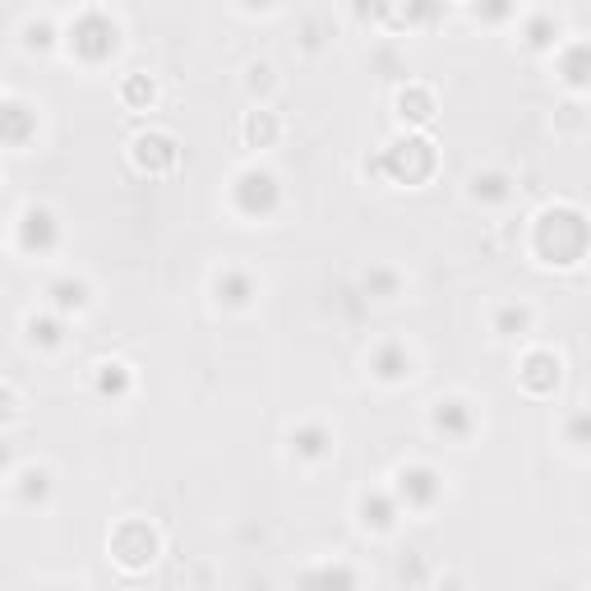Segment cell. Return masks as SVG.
<instances>
[{"instance_id": "obj_7", "label": "cell", "mask_w": 591, "mask_h": 591, "mask_svg": "<svg viewBox=\"0 0 591 591\" xmlns=\"http://www.w3.org/2000/svg\"><path fill=\"white\" fill-rule=\"evenodd\" d=\"M518 374H522V384H527L531 393H550V388L559 384V356L555 351H531Z\"/></svg>"}, {"instance_id": "obj_19", "label": "cell", "mask_w": 591, "mask_h": 591, "mask_svg": "<svg viewBox=\"0 0 591 591\" xmlns=\"http://www.w3.org/2000/svg\"><path fill=\"white\" fill-rule=\"evenodd\" d=\"M28 342L33 347H61V324L51 314H28Z\"/></svg>"}, {"instance_id": "obj_6", "label": "cell", "mask_w": 591, "mask_h": 591, "mask_svg": "<svg viewBox=\"0 0 591 591\" xmlns=\"http://www.w3.org/2000/svg\"><path fill=\"white\" fill-rule=\"evenodd\" d=\"M435 430L444 439H471V430H476V416H471V407L467 402H458V398H448V402H435Z\"/></svg>"}, {"instance_id": "obj_11", "label": "cell", "mask_w": 591, "mask_h": 591, "mask_svg": "<svg viewBox=\"0 0 591 591\" xmlns=\"http://www.w3.org/2000/svg\"><path fill=\"white\" fill-rule=\"evenodd\" d=\"M213 291H218V305H227V310H245V305L254 301V278L250 273H241V268H227V273H218Z\"/></svg>"}, {"instance_id": "obj_27", "label": "cell", "mask_w": 591, "mask_h": 591, "mask_svg": "<svg viewBox=\"0 0 591 591\" xmlns=\"http://www.w3.org/2000/svg\"><path fill=\"white\" fill-rule=\"evenodd\" d=\"M61 591H70V587H61Z\"/></svg>"}, {"instance_id": "obj_10", "label": "cell", "mask_w": 591, "mask_h": 591, "mask_svg": "<svg viewBox=\"0 0 591 591\" xmlns=\"http://www.w3.org/2000/svg\"><path fill=\"white\" fill-rule=\"evenodd\" d=\"M47 296H51V310H61V314H84L93 305V291L79 278H56L47 287Z\"/></svg>"}, {"instance_id": "obj_9", "label": "cell", "mask_w": 591, "mask_h": 591, "mask_svg": "<svg viewBox=\"0 0 591 591\" xmlns=\"http://www.w3.org/2000/svg\"><path fill=\"white\" fill-rule=\"evenodd\" d=\"M370 370H374V379L398 384V379H407V374H411V351L402 347V342H384V347L370 356Z\"/></svg>"}, {"instance_id": "obj_3", "label": "cell", "mask_w": 591, "mask_h": 591, "mask_svg": "<svg viewBox=\"0 0 591 591\" xmlns=\"http://www.w3.org/2000/svg\"><path fill=\"white\" fill-rule=\"evenodd\" d=\"M439 495H444V481H439L430 467H402L398 471V490L393 499L407 508H435Z\"/></svg>"}, {"instance_id": "obj_13", "label": "cell", "mask_w": 591, "mask_h": 591, "mask_svg": "<svg viewBox=\"0 0 591 591\" xmlns=\"http://www.w3.org/2000/svg\"><path fill=\"white\" fill-rule=\"evenodd\" d=\"M33 111L24 102H0V144H24L33 134Z\"/></svg>"}, {"instance_id": "obj_2", "label": "cell", "mask_w": 591, "mask_h": 591, "mask_svg": "<svg viewBox=\"0 0 591 591\" xmlns=\"http://www.w3.org/2000/svg\"><path fill=\"white\" fill-rule=\"evenodd\" d=\"M70 47L79 51V56H88V61H102V56L116 51V24H111L107 14L88 10L84 19L70 28Z\"/></svg>"}, {"instance_id": "obj_1", "label": "cell", "mask_w": 591, "mask_h": 591, "mask_svg": "<svg viewBox=\"0 0 591 591\" xmlns=\"http://www.w3.org/2000/svg\"><path fill=\"white\" fill-rule=\"evenodd\" d=\"M231 204L241 208L245 218H268L273 208H278V176L273 171H241L236 176V185H231Z\"/></svg>"}, {"instance_id": "obj_8", "label": "cell", "mask_w": 591, "mask_h": 591, "mask_svg": "<svg viewBox=\"0 0 591 591\" xmlns=\"http://www.w3.org/2000/svg\"><path fill=\"white\" fill-rule=\"evenodd\" d=\"M134 162L144 171H171L176 167V144H171L167 134H148V139H134Z\"/></svg>"}, {"instance_id": "obj_12", "label": "cell", "mask_w": 591, "mask_h": 591, "mask_svg": "<svg viewBox=\"0 0 591 591\" xmlns=\"http://www.w3.org/2000/svg\"><path fill=\"white\" fill-rule=\"evenodd\" d=\"M291 453L305 462H324L333 453V435H328L324 425H301L296 435H291Z\"/></svg>"}, {"instance_id": "obj_20", "label": "cell", "mask_w": 591, "mask_h": 591, "mask_svg": "<svg viewBox=\"0 0 591 591\" xmlns=\"http://www.w3.org/2000/svg\"><path fill=\"white\" fill-rule=\"evenodd\" d=\"M398 107H402V121H430L435 116V102H430V93H421V88H411V93L398 97Z\"/></svg>"}, {"instance_id": "obj_15", "label": "cell", "mask_w": 591, "mask_h": 591, "mask_svg": "<svg viewBox=\"0 0 591 591\" xmlns=\"http://www.w3.org/2000/svg\"><path fill=\"white\" fill-rule=\"evenodd\" d=\"M301 591H356V578H351L347 564H328V568H314L310 578L301 582Z\"/></svg>"}, {"instance_id": "obj_14", "label": "cell", "mask_w": 591, "mask_h": 591, "mask_svg": "<svg viewBox=\"0 0 591 591\" xmlns=\"http://www.w3.org/2000/svg\"><path fill=\"white\" fill-rule=\"evenodd\" d=\"M361 518H365V527L388 531L393 522H398V499L384 495V490H374V495H365V499H361Z\"/></svg>"}, {"instance_id": "obj_25", "label": "cell", "mask_w": 591, "mask_h": 591, "mask_svg": "<svg viewBox=\"0 0 591 591\" xmlns=\"http://www.w3.org/2000/svg\"><path fill=\"white\" fill-rule=\"evenodd\" d=\"M125 93H130V97H148V102H153V84H144V79H134Z\"/></svg>"}, {"instance_id": "obj_4", "label": "cell", "mask_w": 591, "mask_h": 591, "mask_svg": "<svg viewBox=\"0 0 591 591\" xmlns=\"http://www.w3.org/2000/svg\"><path fill=\"white\" fill-rule=\"evenodd\" d=\"M111 550H116V559H121L125 568H148L153 564V550H157V536L144 527V522H125V527L116 531Z\"/></svg>"}, {"instance_id": "obj_5", "label": "cell", "mask_w": 591, "mask_h": 591, "mask_svg": "<svg viewBox=\"0 0 591 591\" xmlns=\"http://www.w3.org/2000/svg\"><path fill=\"white\" fill-rule=\"evenodd\" d=\"M56 218H51V208H24V218H19V245L28 254H47L56 245Z\"/></svg>"}, {"instance_id": "obj_17", "label": "cell", "mask_w": 591, "mask_h": 591, "mask_svg": "<svg viewBox=\"0 0 591 591\" xmlns=\"http://www.w3.org/2000/svg\"><path fill=\"white\" fill-rule=\"evenodd\" d=\"M245 139H250L254 148H268L273 144V139H278V121H273V111H250V116H245Z\"/></svg>"}, {"instance_id": "obj_24", "label": "cell", "mask_w": 591, "mask_h": 591, "mask_svg": "<svg viewBox=\"0 0 591 591\" xmlns=\"http://www.w3.org/2000/svg\"><path fill=\"white\" fill-rule=\"evenodd\" d=\"M14 416H19V407H14V393H10V388H0V425L14 421Z\"/></svg>"}, {"instance_id": "obj_18", "label": "cell", "mask_w": 591, "mask_h": 591, "mask_svg": "<svg viewBox=\"0 0 591 591\" xmlns=\"http://www.w3.org/2000/svg\"><path fill=\"white\" fill-rule=\"evenodd\" d=\"M125 388H130V370H125L121 361L97 365V393H102V398H121Z\"/></svg>"}, {"instance_id": "obj_23", "label": "cell", "mask_w": 591, "mask_h": 591, "mask_svg": "<svg viewBox=\"0 0 591 591\" xmlns=\"http://www.w3.org/2000/svg\"><path fill=\"white\" fill-rule=\"evenodd\" d=\"M471 185H476V199H481V194H485V199H508L504 176H476Z\"/></svg>"}, {"instance_id": "obj_26", "label": "cell", "mask_w": 591, "mask_h": 591, "mask_svg": "<svg viewBox=\"0 0 591 591\" xmlns=\"http://www.w3.org/2000/svg\"><path fill=\"white\" fill-rule=\"evenodd\" d=\"M0 467H10V448L0 444Z\"/></svg>"}, {"instance_id": "obj_21", "label": "cell", "mask_w": 591, "mask_h": 591, "mask_svg": "<svg viewBox=\"0 0 591 591\" xmlns=\"http://www.w3.org/2000/svg\"><path fill=\"white\" fill-rule=\"evenodd\" d=\"M527 324H531V310L527 305H508L504 314H499V333H504V338H518V333H527Z\"/></svg>"}, {"instance_id": "obj_16", "label": "cell", "mask_w": 591, "mask_h": 591, "mask_svg": "<svg viewBox=\"0 0 591 591\" xmlns=\"http://www.w3.org/2000/svg\"><path fill=\"white\" fill-rule=\"evenodd\" d=\"M47 495H51V471L47 467L19 471V499H24V504H47Z\"/></svg>"}, {"instance_id": "obj_22", "label": "cell", "mask_w": 591, "mask_h": 591, "mask_svg": "<svg viewBox=\"0 0 591 591\" xmlns=\"http://www.w3.org/2000/svg\"><path fill=\"white\" fill-rule=\"evenodd\" d=\"M365 287L379 291V301H393V291H398V278H393L388 268H374V273H365Z\"/></svg>"}]
</instances>
